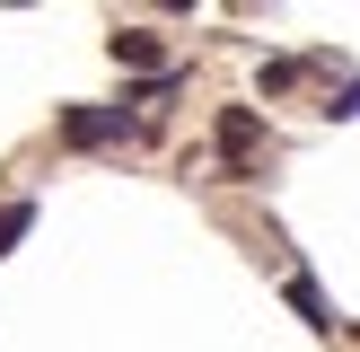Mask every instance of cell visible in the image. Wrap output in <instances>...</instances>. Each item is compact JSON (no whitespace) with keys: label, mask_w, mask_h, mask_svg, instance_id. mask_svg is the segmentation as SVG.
Returning <instances> with one entry per match:
<instances>
[{"label":"cell","mask_w":360,"mask_h":352,"mask_svg":"<svg viewBox=\"0 0 360 352\" xmlns=\"http://www.w3.org/2000/svg\"><path fill=\"white\" fill-rule=\"evenodd\" d=\"M141 115L132 106H62V141L70 150H97V141H132Z\"/></svg>","instance_id":"obj_1"},{"label":"cell","mask_w":360,"mask_h":352,"mask_svg":"<svg viewBox=\"0 0 360 352\" xmlns=\"http://www.w3.org/2000/svg\"><path fill=\"white\" fill-rule=\"evenodd\" d=\"M220 158H229V176H246V158H255V141H264V115L255 106H220Z\"/></svg>","instance_id":"obj_2"},{"label":"cell","mask_w":360,"mask_h":352,"mask_svg":"<svg viewBox=\"0 0 360 352\" xmlns=\"http://www.w3.org/2000/svg\"><path fill=\"white\" fill-rule=\"evenodd\" d=\"M115 62H123V70H158V35H150V27H123V35H115Z\"/></svg>","instance_id":"obj_3"},{"label":"cell","mask_w":360,"mask_h":352,"mask_svg":"<svg viewBox=\"0 0 360 352\" xmlns=\"http://www.w3.org/2000/svg\"><path fill=\"white\" fill-rule=\"evenodd\" d=\"M290 308H299V317H308V326H334V317H326V291H316V282H308V273H299V282H290Z\"/></svg>","instance_id":"obj_4"},{"label":"cell","mask_w":360,"mask_h":352,"mask_svg":"<svg viewBox=\"0 0 360 352\" xmlns=\"http://www.w3.org/2000/svg\"><path fill=\"white\" fill-rule=\"evenodd\" d=\"M27 229H35V203H0V256H9Z\"/></svg>","instance_id":"obj_5"}]
</instances>
